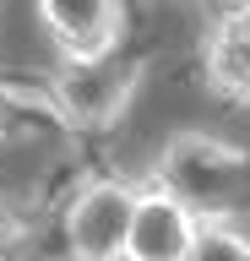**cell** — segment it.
Listing matches in <instances>:
<instances>
[{"mask_svg": "<svg viewBox=\"0 0 250 261\" xmlns=\"http://www.w3.org/2000/svg\"><path fill=\"white\" fill-rule=\"evenodd\" d=\"M152 185L169 191L196 223H239L250 218V152L217 130H180L158 147Z\"/></svg>", "mask_w": 250, "mask_h": 261, "instance_id": "cell-1", "label": "cell"}, {"mask_svg": "<svg viewBox=\"0 0 250 261\" xmlns=\"http://www.w3.org/2000/svg\"><path fill=\"white\" fill-rule=\"evenodd\" d=\"M147 82V55L142 49H115L98 60H54V114L66 136H103L120 125L131 98Z\"/></svg>", "mask_w": 250, "mask_h": 261, "instance_id": "cell-2", "label": "cell"}, {"mask_svg": "<svg viewBox=\"0 0 250 261\" xmlns=\"http://www.w3.org/2000/svg\"><path fill=\"white\" fill-rule=\"evenodd\" d=\"M136 201H142V185L125 179V174H115V169L76 179L71 196L60 201L76 256H82V261H125V240H131Z\"/></svg>", "mask_w": 250, "mask_h": 261, "instance_id": "cell-3", "label": "cell"}, {"mask_svg": "<svg viewBox=\"0 0 250 261\" xmlns=\"http://www.w3.org/2000/svg\"><path fill=\"white\" fill-rule=\"evenodd\" d=\"M33 11L60 60H98L131 38V0H33Z\"/></svg>", "mask_w": 250, "mask_h": 261, "instance_id": "cell-4", "label": "cell"}, {"mask_svg": "<svg viewBox=\"0 0 250 261\" xmlns=\"http://www.w3.org/2000/svg\"><path fill=\"white\" fill-rule=\"evenodd\" d=\"M207 11V6H201ZM201 87L234 103H250V0L245 6H223L207 11L201 22Z\"/></svg>", "mask_w": 250, "mask_h": 261, "instance_id": "cell-5", "label": "cell"}, {"mask_svg": "<svg viewBox=\"0 0 250 261\" xmlns=\"http://www.w3.org/2000/svg\"><path fill=\"white\" fill-rule=\"evenodd\" d=\"M201 223L158 185H142L131 218V240H125V261H190Z\"/></svg>", "mask_w": 250, "mask_h": 261, "instance_id": "cell-6", "label": "cell"}, {"mask_svg": "<svg viewBox=\"0 0 250 261\" xmlns=\"http://www.w3.org/2000/svg\"><path fill=\"white\" fill-rule=\"evenodd\" d=\"M190 261H250V234L239 223H201Z\"/></svg>", "mask_w": 250, "mask_h": 261, "instance_id": "cell-7", "label": "cell"}, {"mask_svg": "<svg viewBox=\"0 0 250 261\" xmlns=\"http://www.w3.org/2000/svg\"><path fill=\"white\" fill-rule=\"evenodd\" d=\"M49 125V130H66L60 120H49V114H33V109H22L17 103V93L0 82V142H17V136H27V125Z\"/></svg>", "mask_w": 250, "mask_h": 261, "instance_id": "cell-8", "label": "cell"}, {"mask_svg": "<svg viewBox=\"0 0 250 261\" xmlns=\"http://www.w3.org/2000/svg\"><path fill=\"white\" fill-rule=\"evenodd\" d=\"M0 228H6V201H0Z\"/></svg>", "mask_w": 250, "mask_h": 261, "instance_id": "cell-9", "label": "cell"}, {"mask_svg": "<svg viewBox=\"0 0 250 261\" xmlns=\"http://www.w3.org/2000/svg\"><path fill=\"white\" fill-rule=\"evenodd\" d=\"M0 261H6V256H0Z\"/></svg>", "mask_w": 250, "mask_h": 261, "instance_id": "cell-10", "label": "cell"}]
</instances>
